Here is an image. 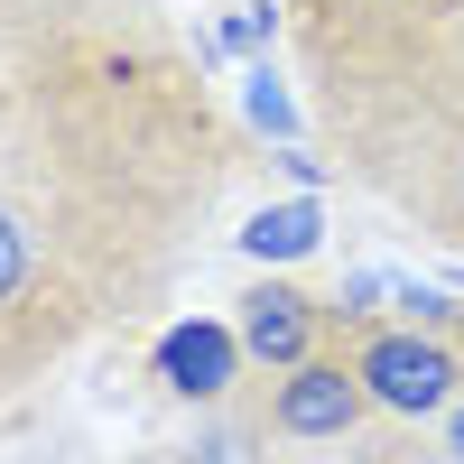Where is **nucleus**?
<instances>
[{
    "mask_svg": "<svg viewBox=\"0 0 464 464\" xmlns=\"http://www.w3.org/2000/svg\"><path fill=\"white\" fill-rule=\"evenodd\" d=\"M269 37H279V10H269V0H242V10L223 19V47H232V56H260Z\"/></svg>",
    "mask_w": 464,
    "mask_h": 464,
    "instance_id": "obj_8",
    "label": "nucleus"
},
{
    "mask_svg": "<svg viewBox=\"0 0 464 464\" xmlns=\"http://www.w3.org/2000/svg\"><path fill=\"white\" fill-rule=\"evenodd\" d=\"M242 84H251V93H242V102H251V121H260V130H279V149H297V102L279 93V74H269V65H251Z\"/></svg>",
    "mask_w": 464,
    "mask_h": 464,
    "instance_id": "obj_7",
    "label": "nucleus"
},
{
    "mask_svg": "<svg viewBox=\"0 0 464 464\" xmlns=\"http://www.w3.org/2000/svg\"><path fill=\"white\" fill-rule=\"evenodd\" d=\"M343 353H353V372H362V391H372V409L381 418H437L464 400V343H446V334H418V325H381V316H343Z\"/></svg>",
    "mask_w": 464,
    "mask_h": 464,
    "instance_id": "obj_1",
    "label": "nucleus"
},
{
    "mask_svg": "<svg viewBox=\"0 0 464 464\" xmlns=\"http://www.w3.org/2000/svg\"><path fill=\"white\" fill-rule=\"evenodd\" d=\"M325 242V214L316 205H260L251 223H242V251L251 260H306Z\"/></svg>",
    "mask_w": 464,
    "mask_h": 464,
    "instance_id": "obj_6",
    "label": "nucleus"
},
{
    "mask_svg": "<svg viewBox=\"0 0 464 464\" xmlns=\"http://www.w3.org/2000/svg\"><path fill=\"white\" fill-rule=\"evenodd\" d=\"M297 19L316 56H353V47H400V37L455 28V0H297Z\"/></svg>",
    "mask_w": 464,
    "mask_h": 464,
    "instance_id": "obj_4",
    "label": "nucleus"
},
{
    "mask_svg": "<svg viewBox=\"0 0 464 464\" xmlns=\"http://www.w3.org/2000/svg\"><path fill=\"white\" fill-rule=\"evenodd\" d=\"M242 334L214 325V316H186L159 334V391L186 400V409H232V391H242Z\"/></svg>",
    "mask_w": 464,
    "mask_h": 464,
    "instance_id": "obj_5",
    "label": "nucleus"
},
{
    "mask_svg": "<svg viewBox=\"0 0 464 464\" xmlns=\"http://www.w3.org/2000/svg\"><path fill=\"white\" fill-rule=\"evenodd\" d=\"M418 464H446V455H418Z\"/></svg>",
    "mask_w": 464,
    "mask_h": 464,
    "instance_id": "obj_10",
    "label": "nucleus"
},
{
    "mask_svg": "<svg viewBox=\"0 0 464 464\" xmlns=\"http://www.w3.org/2000/svg\"><path fill=\"white\" fill-rule=\"evenodd\" d=\"M269 437L279 446H343V437H362L372 428V391H362V372L353 353H316V362H297L269 381Z\"/></svg>",
    "mask_w": 464,
    "mask_h": 464,
    "instance_id": "obj_2",
    "label": "nucleus"
},
{
    "mask_svg": "<svg viewBox=\"0 0 464 464\" xmlns=\"http://www.w3.org/2000/svg\"><path fill=\"white\" fill-rule=\"evenodd\" d=\"M325 325H334V306L306 297V288H288V279H251V288H242V316H232L242 353H251L269 381L297 372V362H316V353H325Z\"/></svg>",
    "mask_w": 464,
    "mask_h": 464,
    "instance_id": "obj_3",
    "label": "nucleus"
},
{
    "mask_svg": "<svg viewBox=\"0 0 464 464\" xmlns=\"http://www.w3.org/2000/svg\"><path fill=\"white\" fill-rule=\"evenodd\" d=\"M437 455H446V464H464V400L437 418Z\"/></svg>",
    "mask_w": 464,
    "mask_h": 464,
    "instance_id": "obj_9",
    "label": "nucleus"
}]
</instances>
